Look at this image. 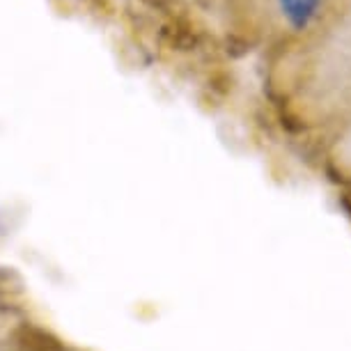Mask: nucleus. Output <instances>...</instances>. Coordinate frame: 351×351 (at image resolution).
Returning <instances> with one entry per match:
<instances>
[{
    "mask_svg": "<svg viewBox=\"0 0 351 351\" xmlns=\"http://www.w3.org/2000/svg\"><path fill=\"white\" fill-rule=\"evenodd\" d=\"M280 3V12L294 30H306L310 21L315 19L317 10H319L322 0H278Z\"/></svg>",
    "mask_w": 351,
    "mask_h": 351,
    "instance_id": "nucleus-1",
    "label": "nucleus"
}]
</instances>
